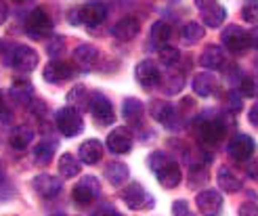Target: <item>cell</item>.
Returning a JSON list of instances; mask_svg holds the SVG:
<instances>
[{
    "label": "cell",
    "mask_w": 258,
    "mask_h": 216,
    "mask_svg": "<svg viewBox=\"0 0 258 216\" xmlns=\"http://www.w3.org/2000/svg\"><path fill=\"white\" fill-rule=\"evenodd\" d=\"M254 67H256V69H258V57H256V59H254Z\"/></svg>",
    "instance_id": "obj_49"
},
{
    "label": "cell",
    "mask_w": 258,
    "mask_h": 216,
    "mask_svg": "<svg viewBox=\"0 0 258 216\" xmlns=\"http://www.w3.org/2000/svg\"><path fill=\"white\" fill-rule=\"evenodd\" d=\"M139 32H141V23L137 17H122L120 21H115L111 28V34L122 42H128V40H133V38H137Z\"/></svg>",
    "instance_id": "obj_19"
},
{
    "label": "cell",
    "mask_w": 258,
    "mask_h": 216,
    "mask_svg": "<svg viewBox=\"0 0 258 216\" xmlns=\"http://www.w3.org/2000/svg\"><path fill=\"white\" fill-rule=\"evenodd\" d=\"M82 172V162L72 156V154H63L59 160V174L61 179H76Z\"/></svg>",
    "instance_id": "obj_28"
},
{
    "label": "cell",
    "mask_w": 258,
    "mask_h": 216,
    "mask_svg": "<svg viewBox=\"0 0 258 216\" xmlns=\"http://www.w3.org/2000/svg\"><path fill=\"white\" fill-rule=\"evenodd\" d=\"M105 174H107V179H109V183L113 187H122L128 181V174H131V170H128V166L124 162H111V164H107Z\"/></svg>",
    "instance_id": "obj_29"
},
{
    "label": "cell",
    "mask_w": 258,
    "mask_h": 216,
    "mask_svg": "<svg viewBox=\"0 0 258 216\" xmlns=\"http://www.w3.org/2000/svg\"><path fill=\"white\" fill-rule=\"evenodd\" d=\"M172 158L170 156H166V154H162V151H153V154L149 156V168L153 170V172H158L164 164H168Z\"/></svg>",
    "instance_id": "obj_39"
},
{
    "label": "cell",
    "mask_w": 258,
    "mask_h": 216,
    "mask_svg": "<svg viewBox=\"0 0 258 216\" xmlns=\"http://www.w3.org/2000/svg\"><path fill=\"white\" fill-rule=\"evenodd\" d=\"M193 130H196L198 141L204 147H216L225 138L227 126H225V120L223 118L210 116V113H204V116H200L196 120V124H193Z\"/></svg>",
    "instance_id": "obj_1"
},
{
    "label": "cell",
    "mask_w": 258,
    "mask_h": 216,
    "mask_svg": "<svg viewBox=\"0 0 258 216\" xmlns=\"http://www.w3.org/2000/svg\"><path fill=\"white\" fill-rule=\"evenodd\" d=\"M241 15L248 23H256L258 25V0H252V3H246L241 9Z\"/></svg>",
    "instance_id": "obj_38"
},
{
    "label": "cell",
    "mask_w": 258,
    "mask_h": 216,
    "mask_svg": "<svg viewBox=\"0 0 258 216\" xmlns=\"http://www.w3.org/2000/svg\"><path fill=\"white\" fill-rule=\"evenodd\" d=\"M221 42H223V46L229 50V53H235V55L243 53V50L250 46L248 34L243 32L239 25H229V28H225L223 36H221Z\"/></svg>",
    "instance_id": "obj_11"
},
{
    "label": "cell",
    "mask_w": 258,
    "mask_h": 216,
    "mask_svg": "<svg viewBox=\"0 0 258 216\" xmlns=\"http://www.w3.org/2000/svg\"><path fill=\"white\" fill-rule=\"evenodd\" d=\"M97 216H122V214L115 212V210H111V208H107V210H101Z\"/></svg>",
    "instance_id": "obj_48"
},
{
    "label": "cell",
    "mask_w": 258,
    "mask_h": 216,
    "mask_svg": "<svg viewBox=\"0 0 258 216\" xmlns=\"http://www.w3.org/2000/svg\"><path fill=\"white\" fill-rule=\"evenodd\" d=\"M193 93L198 97H212L216 95V88H218V80L212 71H200L196 78H193Z\"/></svg>",
    "instance_id": "obj_20"
},
{
    "label": "cell",
    "mask_w": 258,
    "mask_h": 216,
    "mask_svg": "<svg viewBox=\"0 0 258 216\" xmlns=\"http://www.w3.org/2000/svg\"><path fill=\"white\" fill-rule=\"evenodd\" d=\"M25 32H28L36 40H44V38L53 32V19L44 9H34L28 19H25Z\"/></svg>",
    "instance_id": "obj_4"
},
{
    "label": "cell",
    "mask_w": 258,
    "mask_h": 216,
    "mask_svg": "<svg viewBox=\"0 0 258 216\" xmlns=\"http://www.w3.org/2000/svg\"><path fill=\"white\" fill-rule=\"evenodd\" d=\"M160 61H162V65H166V67H174L176 63L180 61V50L174 48V46L160 48Z\"/></svg>",
    "instance_id": "obj_35"
},
{
    "label": "cell",
    "mask_w": 258,
    "mask_h": 216,
    "mask_svg": "<svg viewBox=\"0 0 258 216\" xmlns=\"http://www.w3.org/2000/svg\"><path fill=\"white\" fill-rule=\"evenodd\" d=\"M80 11H82V21L88 28H97V25H101L107 19V7L103 3H88Z\"/></svg>",
    "instance_id": "obj_22"
},
{
    "label": "cell",
    "mask_w": 258,
    "mask_h": 216,
    "mask_svg": "<svg viewBox=\"0 0 258 216\" xmlns=\"http://www.w3.org/2000/svg\"><path fill=\"white\" fill-rule=\"evenodd\" d=\"M90 116H93V120L99 124V126H109L115 118V113H113V105H111V101L105 97V95H101V93H95L93 97H90Z\"/></svg>",
    "instance_id": "obj_7"
},
{
    "label": "cell",
    "mask_w": 258,
    "mask_h": 216,
    "mask_svg": "<svg viewBox=\"0 0 258 216\" xmlns=\"http://www.w3.org/2000/svg\"><path fill=\"white\" fill-rule=\"evenodd\" d=\"M107 149L115 156H122L128 154L133 149V132L126 128V126H118L113 128L107 136Z\"/></svg>",
    "instance_id": "obj_13"
},
{
    "label": "cell",
    "mask_w": 258,
    "mask_h": 216,
    "mask_svg": "<svg viewBox=\"0 0 258 216\" xmlns=\"http://www.w3.org/2000/svg\"><path fill=\"white\" fill-rule=\"evenodd\" d=\"M183 86H185V74L183 71H172L168 74V78L164 80V91L168 93V95H178L180 91H183Z\"/></svg>",
    "instance_id": "obj_34"
},
{
    "label": "cell",
    "mask_w": 258,
    "mask_h": 216,
    "mask_svg": "<svg viewBox=\"0 0 258 216\" xmlns=\"http://www.w3.org/2000/svg\"><path fill=\"white\" fill-rule=\"evenodd\" d=\"M248 42L252 48H258V25H254V28L248 32Z\"/></svg>",
    "instance_id": "obj_45"
},
{
    "label": "cell",
    "mask_w": 258,
    "mask_h": 216,
    "mask_svg": "<svg viewBox=\"0 0 258 216\" xmlns=\"http://www.w3.org/2000/svg\"><path fill=\"white\" fill-rule=\"evenodd\" d=\"M74 76V67L70 65L68 61H61V59H55V61H50L46 63V67L42 71V78L50 84H61V82H66L70 80Z\"/></svg>",
    "instance_id": "obj_15"
},
{
    "label": "cell",
    "mask_w": 258,
    "mask_h": 216,
    "mask_svg": "<svg viewBox=\"0 0 258 216\" xmlns=\"http://www.w3.org/2000/svg\"><path fill=\"white\" fill-rule=\"evenodd\" d=\"M90 95L88 93V88L84 84H78V86H74L72 91L68 93V103L76 109H82V107H90Z\"/></svg>",
    "instance_id": "obj_31"
},
{
    "label": "cell",
    "mask_w": 258,
    "mask_h": 216,
    "mask_svg": "<svg viewBox=\"0 0 258 216\" xmlns=\"http://www.w3.org/2000/svg\"><path fill=\"white\" fill-rule=\"evenodd\" d=\"M141 113H143V103L137 97H128L122 105V116L128 124H139Z\"/></svg>",
    "instance_id": "obj_30"
},
{
    "label": "cell",
    "mask_w": 258,
    "mask_h": 216,
    "mask_svg": "<svg viewBox=\"0 0 258 216\" xmlns=\"http://www.w3.org/2000/svg\"><path fill=\"white\" fill-rule=\"evenodd\" d=\"M200 7V17L208 28H221L223 21L227 19V11L221 3H208V0H198L196 3Z\"/></svg>",
    "instance_id": "obj_12"
},
{
    "label": "cell",
    "mask_w": 258,
    "mask_h": 216,
    "mask_svg": "<svg viewBox=\"0 0 258 216\" xmlns=\"http://www.w3.org/2000/svg\"><path fill=\"white\" fill-rule=\"evenodd\" d=\"M50 216H66V214H50Z\"/></svg>",
    "instance_id": "obj_50"
},
{
    "label": "cell",
    "mask_w": 258,
    "mask_h": 216,
    "mask_svg": "<svg viewBox=\"0 0 258 216\" xmlns=\"http://www.w3.org/2000/svg\"><path fill=\"white\" fill-rule=\"evenodd\" d=\"M68 17H70V23H72V25H82V23H84V21H82V11H80V9L70 11Z\"/></svg>",
    "instance_id": "obj_44"
},
{
    "label": "cell",
    "mask_w": 258,
    "mask_h": 216,
    "mask_svg": "<svg viewBox=\"0 0 258 216\" xmlns=\"http://www.w3.org/2000/svg\"><path fill=\"white\" fill-rule=\"evenodd\" d=\"M34 136H36V132H34L32 126H28V124L15 126L13 132H11V136H9V145L13 149H17V151L28 149V145H32V141H34Z\"/></svg>",
    "instance_id": "obj_25"
},
{
    "label": "cell",
    "mask_w": 258,
    "mask_h": 216,
    "mask_svg": "<svg viewBox=\"0 0 258 216\" xmlns=\"http://www.w3.org/2000/svg\"><path fill=\"white\" fill-rule=\"evenodd\" d=\"M99 195H101V183L95 176H82L78 185L72 189V199L78 206H90Z\"/></svg>",
    "instance_id": "obj_5"
},
{
    "label": "cell",
    "mask_w": 258,
    "mask_h": 216,
    "mask_svg": "<svg viewBox=\"0 0 258 216\" xmlns=\"http://www.w3.org/2000/svg\"><path fill=\"white\" fill-rule=\"evenodd\" d=\"M237 88H239L241 97H256L258 95V82L252 78V76H241Z\"/></svg>",
    "instance_id": "obj_36"
},
{
    "label": "cell",
    "mask_w": 258,
    "mask_h": 216,
    "mask_svg": "<svg viewBox=\"0 0 258 216\" xmlns=\"http://www.w3.org/2000/svg\"><path fill=\"white\" fill-rule=\"evenodd\" d=\"M55 151H57L55 138H44V141H40L34 149V162L38 164V166H48L50 160H53V156H55Z\"/></svg>",
    "instance_id": "obj_27"
},
{
    "label": "cell",
    "mask_w": 258,
    "mask_h": 216,
    "mask_svg": "<svg viewBox=\"0 0 258 216\" xmlns=\"http://www.w3.org/2000/svg\"><path fill=\"white\" fill-rule=\"evenodd\" d=\"M135 78L137 82L147 88V91H151V88H156L162 84V71L158 67V63L156 61H151V59H143L139 63V65L135 67Z\"/></svg>",
    "instance_id": "obj_9"
},
{
    "label": "cell",
    "mask_w": 258,
    "mask_h": 216,
    "mask_svg": "<svg viewBox=\"0 0 258 216\" xmlns=\"http://www.w3.org/2000/svg\"><path fill=\"white\" fill-rule=\"evenodd\" d=\"M46 50H48V55H50V57H59L63 50H66V38H63V36H53V38H48Z\"/></svg>",
    "instance_id": "obj_37"
},
{
    "label": "cell",
    "mask_w": 258,
    "mask_h": 216,
    "mask_svg": "<svg viewBox=\"0 0 258 216\" xmlns=\"http://www.w3.org/2000/svg\"><path fill=\"white\" fill-rule=\"evenodd\" d=\"M120 197L122 201L133 208V210H151L153 206H156V199H153V195L147 191V189H143V185L141 183H131L126 185L122 191H120Z\"/></svg>",
    "instance_id": "obj_2"
},
{
    "label": "cell",
    "mask_w": 258,
    "mask_h": 216,
    "mask_svg": "<svg viewBox=\"0 0 258 216\" xmlns=\"http://www.w3.org/2000/svg\"><path fill=\"white\" fill-rule=\"evenodd\" d=\"M32 97H34V86L28 80H17L9 88V99H11V103H15V105H28Z\"/></svg>",
    "instance_id": "obj_24"
},
{
    "label": "cell",
    "mask_w": 258,
    "mask_h": 216,
    "mask_svg": "<svg viewBox=\"0 0 258 216\" xmlns=\"http://www.w3.org/2000/svg\"><path fill=\"white\" fill-rule=\"evenodd\" d=\"M196 206L204 216H221L223 212V195L216 189H204L196 197Z\"/></svg>",
    "instance_id": "obj_10"
},
{
    "label": "cell",
    "mask_w": 258,
    "mask_h": 216,
    "mask_svg": "<svg viewBox=\"0 0 258 216\" xmlns=\"http://www.w3.org/2000/svg\"><path fill=\"white\" fill-rule=\"evenodd\" d=\"M248 176H250L252 181L258 183V158H252V160L248 162Z\"/></svg>",
    "instance_id": "obj_43"
},
{
    "label": "cell",
    "mask_w": 258,
    "mask_h": 216,
    "mask_svg": "<svg viewBox=\"0 0 258 216\" xmlns=\"http://www.w3.org/2000/svg\"><path fill=\"white\" fill-rule=\"evenodd\" d=\"M34 189L36 193L44 197V199H53L61 193L63 183H61V176H53V174H38L34 179Z\"/></svg>",
    "instance_id": "obj_14"
},
{
    "label": "cell",
    "mask_w": 258,
    "mask_h": 216,
    "mask_svg": "<svg viewBox=\"0 0 258 216\" xmlns=\"http://www.w3.org/2000/svg\"><path fill=\"white\" fill-rule=\"evenodd\" d=\"M180 36H183V42L185 44H196L204 38V25L198 21H187L180 30Z\"/></svg>",
    "instance_id": "obj_33"
},
{
    "label": "cell",
    "mask_w": 258,
    "mask_h": 216,
    "mask_svg": "<svg viewBox=\"0 0 258 216\" xmlns=\"http://www.w3.org/2000/svg\"><path fill=\"white\" fill-rule=\"evenodd\" d=\"M7 17H9V7L7 3H0V25L7 21Z\"/></svg>",
    "instance_id": "obj_47"
},
{
    "label": "cell",
    "mask_w": 258,
    "mask_h": 216,
    "mask_svg": "<svg viewBox=\"0 0 258 216\" xmlns=\"http://www.w3.org/2000/svg\"><path fill=\"white\" fill-rule=\"evenodd\" d=\"M149 113H151V118L164 124V126H168V128H174V120H176V107L172 103H168V101H162V99H153L151 103H149Z\"/></svg>",
    "instance_id": "obj_16"
},
{
    "label": "cell",
    "mask_w": 258,
    "mask_h": 216,
    "mask_svg": "<svg viewBox=\"0 0 258 216\" xmlns=\"http://www.w3.org/2000/svg\"><path fill=\"white\" fill-rule=\"evenodd\" d=\"M172 216H196V214L191 212L187 199H176L172 204Z\"/></svg>",
    "instance_id": "obj_40"
},
{
    "label": "cell",
    "mask_w": 258,
    "mask_h": 216,
    "mask_svg": "<svg viewBox=\"0 0 258 216\" xmlns=\"http://www.w3.org/2000/svg\"><path fill=\"white\" fill-rule=\"evenodd\" d=\"M256 151V143L250 134H235L227 145V154L235 162H250Z\"/></svg>",
    "instance_id": "obj_8"
},
{
    "label": "cell",
    "mask_w": 258,
    "mask_h": 216,
    "mask_svg": "<svg viewBox=\"0 0 258 216\" xmlns=\"http://www.w3.org/2000/svg\"><path fill=\"white\" fill-rule=\"evenodd\" d=\"M248 120H250V124L254 126V128H258V103L252 105V109H250V113H248Z\"/></svg>",
    "instance_id": "obj_46"
},
{
    "label": "cell",
    "mask_w": 258,
    "mask_h": 216,
    "mask_svg": "<svg viewBox=\"0 0 258 216\" xmlns=\"http://www.w3.org/2000/svg\"><path fill=\"white\" fill-rule=\"evenodd\" d=\"M57 128L63 136H78L82 130H84V122H82V116H80V109H76L72 105L68 107H61L57 111Z\"/></svg>",
    "instance_id": "obj_3"
},
{
    "label": "cell",
    "mask_w": 258,
    "mask_h": 216,
    "mask_svg": "<svg viewBox=\"0 0 258 216\" xmlns=\"http://www.w3.org/2000/svg\"><path fill=\"white\" fill-rule=\"evenodd\" d=\"M11 55H13L11 65L21 74H30L38 67V53H36V48L28 46V44H17Z\"/></svg>",
    "instance_id": "obj_6"
},
{
    "label": "cell",
    "mask_w": 258,
    "mask_h": 216,
    "mask_svg": "<svg viewBox=\"0 0 258 216\" xmlns=\"http://www.w3.org/2000/svg\"><path fill=\"white\" fill-rule=\"evenodd\" d=\"M170 36H172L170 23H166V21H156V23L151 25V44H156V46L164 48L166 42L170 40Z\"/></svg>",
    "instance_id": "obj_32"
},
{
    "label": "cell",
    "mask_w": 258,
    "mask_h": 216,
    "mask_svg": "<svg viewBox=\"0 0 258 216\" xmlns=\"http://www.w3.org/2000/svg\"><path fill=\"white\" fill-rule=\"evenodd\" d=\"M101 158H103V145L97 138H88L78 149V160L86 164V166H95L97 162H101Z\"/></svg>",
    "instance_id": "obj_23"
},
{
    "label": "cell",
    "mask_w": 258,
    "mask_h": 216,
    "mask_svg": "<svg viewBox=\"0 0 258 216\" xmlns=\"http://www.w3.org/2000/svg\"><path fill=\"white\" fill-rule=\"evenodd\" d=\"M239 216H258V204L256 201H243L239 206Z\"/></svg>",
    "instance_id": "obj_41"
},
{
    "label": "cell",
    "mask_w": 258,
    "mask_h": 216,
    "mask_svg": "<svg viewBox=\"0 0 258 216\" xmlns=\"http://www.w3.org/2000/svg\"><path fill=\"white\" fill-rule=\"evenodd\" d=\"M156 179H158V183H160L164 189H174V187H178V183L183 181V172H180L178 162L170 160L168 164H164V166L156 172Z\"/></svg>",
    "instance_id": "obj_18"
},
{
    "label": "cell",
    "mask_w": 258,
    "mask_h": 216,
    "mask_svg": "<svg viewBox=\"0 0 258 216\" xmlns=\"http://www.w3.org/2000/svg\"><path fill=\"white\" fill-rule=\"evenodd\" d=\"M0 122H3V124H11L13 122V113H11L9 105L5 103L3 95H0Z\"/></svg>",
    "instance_id": "obj_42"
},
{
    "label": "cell",
    "mask_w": 258,
    "mask_h": 216,
    "mask_svg": "<svg viewBox=\"0 0 258 216\" xmlns=\"http://www.w3.org/2000/svg\"><path fill=\"white\" fill-rule=\"evenodd\" d=\"M200 65L210 69V71H216L225 65V50L216 44H210L204 48V53L200 55Z\"/></svg>",
    "instance_id": "obj_21"
},
{
    "label": "cell",
    "mask_w": 258,
    "mask_h": 216,
    "mask_svg": "<svg viewBox=\"0 0 258 216\" xmlns=\"http://www.w3.org/2000/svg\"><path fill=\"white\" fill-rule=\"evenodd\" d=\"M74 61H76V65H78V69L90 71V69L97 65V61H99V48L93 46V44H80V46H76L74 48Z\"/></svg>",
    "instance_id": "obj_17"
},
{
    "label": "cell",
    "mask_w": 258,
    "mask_h": 216,
    "mask_svg": "<svg viewBox=\"0 0 258 216\" xmlns=\"http://www.w3.org/2000/svg\"><path fill=\"white\" fill-rule=\"evenodd\" d=\"M218 187L223 189L225 193H237L241 191V179L239 176H235V172L227 168V166H221L218 168Z\"/></svg>",
    "instance_id": "obj_26"
}]
</instances>
